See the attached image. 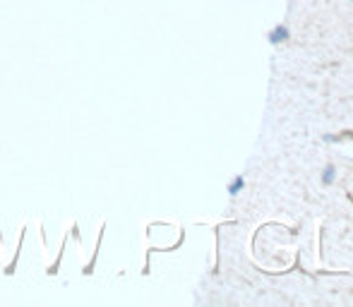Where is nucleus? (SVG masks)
I'll return each mask as SVG.
<instances>
[{"label":"nucleus","mask_w":353,"mask_h":307,"mask_svg":"<svg viewBox=\"0 0 353 307\" xmlns=\"http://www.w3.org/2000/svg\"><path fill=\"white\" fill-rule=\"evenodd\" d=\"M334 178H336V168L329 163V166H324V173H322V185L324 187H329L332 182H334Z\"/></svg>","instance_id":"nucleus-3"},{"label":"nucleus","mask_w":353,"mask_h":307,"mask_svg":"<svg viewBox=\"0 0 353 307\" xmlns=\"http://www.w3.org/2000/svg\"><path fill=\"white\" fill-rule=\"evenodd\" d=\"M243 187H245V178H243V175H236L233 180L228 182V195H231V197H236Z\"/></svg>","instance_id":"nucleus-2"},{"label":"nucleus","mask_w":353,"mask_h":307,"mask_svg":"<svg viewBox=\"0 0 353 307\" xmlns=\"http://www.w3.org/2000/svg\"><path fill=\"white\" fill-rule=\"evenodd\" d=\"M351 2H353V0H351Z\"/></svg>","instance_id":"nucleus-4"},{"label":"nucleus","mask_w":353,"mask_h":307,"mask_svg":"<svg viewBox=\"0 0 353 307\" xmlns=\"http://www.w3.org/2000/svg\"><path fill=\"white\" fill-rule=\"evenodd\" d=\"M267 38H269V43H274V46H277V43H283V41H288V38H291L288 27H286V24H277V27L267 34Z\"/></svg>","instance_id":"nucleus-1"}]
</instances>
